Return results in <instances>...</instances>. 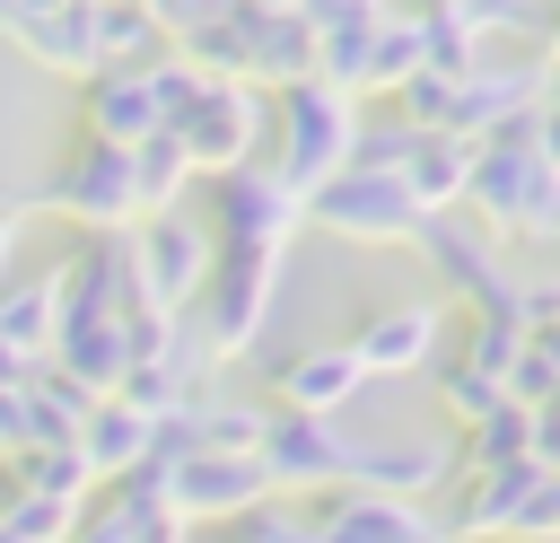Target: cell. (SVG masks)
<instances>
[{"mask_svg": "<svg viewBox=\"0 0 560 543\" xmlns=\"http://www.w3.org/2000/svg\"><path fill=\"white\" fill-rule=\"evenodd\" d=\"M306 219L324 236H341V245H411L429 210L411 201V184L394 166H341L332 184L306 193Z\"/></svg>", "mask_w": 560, "mask_h": 543, "instance_id": "obj_6", "label": "cell"}, {"mask_svg": "<svg viewBox=\"0 0 560 543\" xmlns=\"http://www.w3.org/2000/svg\"><path fill=\"white\" fill-rule=\"evenodd\" d=\"M411 26H420V70H446V79H464V70L481 61V35H472L464 0H420V9H411Z\"/></svg>", "mask_w": 560, "mask_h": 543, "instance_id": "obj_25", "label": "cell"}, {"mask_svg": "<svg viewBox=\"0 0 560 543\" xmlns=\"http://www.w3.org/2000/svg\"><path fill=\"white\" fill-rule=\"evenodd\" d=\"M88 455H79V438L70 447H18V490H35V499H70V508H88Z\"/></svg>", "mask_w": 560, "mask_h": 543, "instance_id": "obj_27", "label": "cell"}, {"mask_svg": "<svg viewBox=\"0 0 560 543\" xmlns=\"http://www.w3.org/2000/svg\"><path fill=\"white\" fill-rule=\"evenodd\" d=\"M228 543H271V525H262V508H254V517H236V525H228Z\"/></svg>", "mask_w": 560, "mask_h": 543, "instance_id": "obj_38", "label": "cell"}, {"mask_svg": "<svg viewBox=\"0 0 560 543\" xmlns=\"http://www.w3.org/2000/svg\"><path fill=\"white\" fill-rule=\"evenodd\" d=\"M411 70H420V26H411V9H385L376 44H368V96H394Z\"/></svg>", "mask_w": 560, "mask_h": 543, "instance_id": "obj_28", "label": "cell"}, {"mask_svg": "<svg viewBox=\"0 0 560 543\" xmlns=\"http://www.w3.org/2000/svg\"><path fill=\"white\" fill-rule=\"evenodd\" d=\"M542 88H551V61H472V70L455 79L446 131H455V140H490V131H508L516 114H534Z\"/></svg>", "mask_w": 560, "mask_h": 543, "instance_id": "obj_12", "label": "cell"}, {"mask_svg": "<svg viewBox=\"0 0 560 543\" xmlns=\"http://www.w3.org/2000/svg\"><path fill=\"white\" fill-rule=\"evenodd\" d=\"M149 447H158V420H149L140 403H122V394H96V403H88V420H79V455H88V473H96V482L140 473V464H149Z\"/></svg>", "mask_w": 560, "mask_h": 543, "instance_id": "obj_19", "label": "cell"}, {"mask_svg": "<svg viewBox=\"0 0 560 543\" xmlns=\"http://www.w3.org/2000/svg\"><path fill=\"white\" fill-rule=\"evenodd\" d=\"M525 455H534V412L525 403H499L455 438V473H499V464H525Z\"/></svg>", "mask_w": 560, "mask_h": 543, "instance_id": "obj_24", "label": "cell"}, {"mask_svg": "<svg viewBox=\"0 0 560 543\" xmlns=\"http://www.w3.org/2000/svg\"><path fill=\"white\" fill-rule=\"evenodd\" d=\"M149 455H158V447H149ZM158 464H166V508H175L184 525H236V517H254V508L280 499L271 473H262V455L184 447V455H158Z\"/></svg>", "mask_w": 560, "mask_h": 543, "instance_id": "obj_9", "label": "cell"}, {"mask_svg": "<svg viewBox=\"0 0 560 543\" xmlns=\"http://www.w3.org/2000/svg\"><path fill=\"white\" fill-rule=\"evenodd\" d=\"M236 35H245V79L254 88H298V79H315V26L298 18V9H254V0H236Z\"/></svg>", "mask_w": 560, "mask_h": 543, "instance_id": "obj_17", "label": "cell"}, {"mask_svg": "<svg viewBox=\"0 0 560 543\" xmlns=\"http://www.w3.org/2000/svg\"><path fill=\"white\" fill-rule=\"evenodd\" d=\"M9 245H18V210H0V272H9Z\"/></svg>", "mask_w": 560, "mask_h": 543, "instance_id": "obj_40", "label": "cell"}, {"mask_svg": "<svg viewBox=\"0 0 560 543\" xmlns=\"http://www.w3.org/2000/svg\"><path fill=\"white\" fill-rule=\"evenodd\" d=\"M52 333H61V272H44V280H18V289H0V342L18 350V359H52Z\"/></svg>", "mask_w": 560, "mask_h": 543, "instance_id": "obj_23", "label": "cell"}, {"mask_svg": "<svg viewBox=\"0 0 560 543\" xmlns=\"http://www.w3.org/2000/svg\"><path fill=\"white\" fill-rule=\"evenodd\" d=\"M542 96H560V70H551V88H542Z\"/></svg>", "mask_w": 560, "mask_h": 543, "instance_id": "obj_43", "label": "cell"}, {"mask_svg": "<svg viewBox=\"0 0 560 543\" xmlns=\"http://www.w3.org/2000/svg\"><path fill=\"white\" fill-rule=\"evenodd\" d=\"M88 9H96V70H149L158 53H175L149 0H88Z\"/></svg>", "mask_w": 560, "mask_h": 543, "instance_id": "obj_22", "label": "cell"}, {"mask_svg": "<svg viewBox=\"0 0 560 543\" xmlns=\"http://www.w3.org/2000/svg\"><path fill=\"white\" fill-rule=\"evenodd\" d=\"M411 140H420V131H411L402 114H376V123L359 114V149H350V166H402V158H411Z\"/></svg>", "mask_w": 560, "mask_h": 543, "instance_id": "obj_32", "label": "cell"}, {"mask_svg": "<svg viewBox=\"0 0 560 543\" xmlns=\"http://www.w3.org/2000/svg\"><path fill=\"white\" fill-rule=\"evenodd\" d=\"M455 359H472L481 377H499V385H508V368L525 359V315H464Z\"/></svg>", "mask_w": 560, "mask_h": 543, "instance_id": "obj_29", "label": "cell"}, {"mask_svg": "<svg viewBox=\"0 0 560 543\" xmlns=\"http://www.w3.org/2000/svg\"><path fill=\"white\" fill-rule=\"evenodd\" d=\"M551 324H560V272H551Z\"/></svg>", "mask_w": 560, "mask_h": 543, "instance_id": "obj_41", "label": "cell"}, {"mask_svg": "<svg viewBox=\"0 0 560 543\" xmlns=\"http://www.w3.org/2000/svg\"><path fill=\"white\" fill-rule=\"evenodd\" d=\"M166 131L184 140L192 175H228V166L262 158V140H271V88H254V79H201L192 105Z\"/></svg>", "mask_w": 560, "mask_h": 543, "instance_id": "obj_5", "label": "cell"}, {"mask_svg": "<svg viewBox=\"0 0 560 543\" xmlns=\"http://www.w3.org/2000/svg\"><path fill=\"white\" fill-rule=\"evenodd\" d=\"M131 175H140V219H149V210H175V201H184L192 158H184V140H175V131H149V140L131 149Z\"/></svg>", "mask_w": 560, "mask_h": 543, "instance_id": "obj_26", "label": "cell"}, {"mask_svg": "<svg viewBox=\"0 0 560 543\" xmlns=\"http://www.w3.org/2000/svg\"><path fill=\"white\" fill-rule=\"evenodd\" d=\"M210 263H219V236L175 201V210H149V219H131V272H140V307H158V315H192V298H201V280H210Z\"/></svg>", "mask_w": 560, "mask_h": 543, "instance_id": "obj_8", "label": "cell"}, {"mask_svg": "<svg viewBox=\"0 0 560 543\" xmlns=\"http://www.w3.org/2000/svg\"><path fill=\"white\" fill-rule=\"evenodd\" d=\"M262 473L280 499H324V490H350V464H359V438L341 420H315V412H280L271 403V429H262Z\"/></svg>", "mask_w": 560, "mask_h": 543, "instance_id": "obj_10", "label": "cell"}, {"mask_svg": "<svg viewBox=\"0 0 560 543\" xmlns=\"http://www.w3.org/2000/svg\"><path fill=\"white\" fill-rule=\"evenodd\" d=\"M534 158L560 175V96H542V105H534Z\"/></svg>", "mask_w": 560, "mask_h": 543, "instance_id": "obj_34", "label": "cell"}, {"mask_svg": "<svg viewBox=\"0 0 560 543\" xmlns=\"http://www.w3.org/2000/svg\"><path fill=\"white\" fill-rule=\"evenodd\" d=\"M315 525L324 543H455L429 499H385V490H324Z\"/></svg>", "mask_w": 560, "mask_h": 543, "instance_id": "obj_13", "label": "cell"}, {"mask_svg": "<svg viewBox=\"0 0 560 543\" xmlns=\"http://www.w3.org/2000/svg\"><path fill=\"white\" fill-rule=\"evenodd\" d=\"M472 149L481 140H455V131H420L411 140V158L394 166L402 184H411V201L438 219V210H464V184H472Z\"/></svg>", "mask_w": 560, "mask_h": 543, "instance_id": "obj_21", "label": "cell"}, {"mask_svg": "<svg viewBox=\"0 0 560 543\" xmlns=\"http://www.w3.org/2000/svg\"><path fill=\"white\" fill-rule=\"evenodd\" d=\"M70 543H131V517H122V508H96V517H79Z\"/></svg>", "mask_w": 560, "mask_h": 543, "instance_id": "obj_36", "label": "cell"}, {"mask_svg": "<svg viewBox=\"0 0 560 543\" xmlns=\"http://www.w3.org/2000/svg\"><path fill=\"white\" fill-rule=\"evenodd\" d=\"M438 333H446V298H402V307H376V315L350 333V350H359V368H368V385H376V377L429 368V359H438Z\"/></svg>", "mask_w": 560, "mask_h": 543, "instance_id": "obj_14", "label": "cell"}, {"mask_svg": "<svg viewBox=\"0 0 560 543\" xmlns=\"http://www.w3.org/2000/svg\"><path fill=\"white\" fill-rule=\"evenodd\" d=\"M446 534L455 543H560V473H542L534 455L499 473H464Z\"/></svg>", "mask_w": 560, "mask_h": 543, "instance_id": "obj_2", "label": "cell"}, {"mask_svg": "<svg viewBox=\"0 0 560 543\" xmlns=\"http://www.w3.org/2000/svg\"><path fill=\"white\" fill-rule=\"evenodd\" d=\"M306 228V201L280 184L271 158H245L228 175H210V236L219 245H289Z\"/></svg>", "mask_w": 560, "mask_h": 543, "instance_id": "obj_11", "label": "cell"}, {"mask_svg": "<svg viewBox=\"0 0 560 543\" xmlns=\"http://www.w3.org/2000/svg\"><path fill=\"white\" fill-rule=\"evenodd\" d=\"M350 149H359V96H350V88L298 79V88L271 96V166H280V184H289L298 201H306L315 184H332V175L350 166Z\"/></svg>", "mask_w": 560, "mask_h": 543, "instance_id": "obj_1", "label": "cell"}, {"mask_svg": "<svg viewBox=\"0 0 560 543\" xmlns=\"http://www.w3.org/2000/svg\"><path fill=\"white\" fill-rule=\"evenodd\" d=\"M525 342H534V359H542V368H551V377H560V324H534V333H525Z\"/></svg>", "mask_w": 560, "mask_h": 543, "instance_id": "obj_37", "label": "cell"}, {"mask_svg": "<svg viewBox=\"0 0 560 543\" xmlns=\"http://www.w3.org/2000/svg\"><path fill=\"white\" fill-rule=\"evenodd\" d=\"M542 61H551V70H560V9H551V18H542Z\"/></svg>", "mask_w": 560, "mask_h": 543, "instance_id": "obj_39", "label": "cell"}, {"mask_svg": "<svg viewBox=\"0 0 560 543\" xmlns=\"http://www.w3.org/2000/svg\"><path fill=\"white\" fill-rule=\"evenodd\" d=\"M70 534H79L70 499H35V490L0 499V543H70Z\"/></svg>", "mask_w": 560, "mask_h": 543, "instance_id": "obj_30", "label": "cell"}, {"mask_svg": "<svg viewBox=\"0 0 560 543\" xmlns=\"http://www.w3.org/2000/svg\"><path fill=\"white\" fill-rule=\"evenodd\" d=\"M254 9H306V0H254Z\"/></svg>", "mask_w": 560, "mask_h": 543, "instance_id": "obj_42", "label": "cell"}, {"mask_svg": "<svg viewBox=\"0 0 560 543\" xmlns=\"http://www.w3.org/2000/svg\"><path fill=\"white\" fill-rule=\"evenodd\" d=\"M420 263L438 272V289L464 307V315H525L516 298H525V272L508 263V236H490L481 219H455V210H438V219H420Z\"/></svg>", "mask_w": 560, "mask_h": 543, "instance_id": "obj_3", "label": "cell"}, {"mask_svg": "<svg viewBox=\"0 0 560 543\" xmlns=\"http://www.w3.org/2000/svg\"><path fill=\"white\" fill-rule=\"evenodd\" d=\"M149 9L166 18V35H192V26H201V18H219L228 0H149Z\"/></svg>", "mask_w": 560, "mask_h": 543, "instance_id": "obj_35", "label": "cell"}, {"mask_svg": "<svg viewBox=\"0 0 560 543\" xmlns=\"http://www.w3.org/2000/svg\"><path fill=\"white\" fill-rule=\"evenodd\" d=\"M280 254L289 245H219L201 298H192V333L210 359H245L271 324V298H280Z\"/></svg>", "mask_w": 560, "mask_h": 543, "instance_id": "obj_4", "label": "cell"}, {"mask_svg": "<svg viewBox=\"0 0 560 543\" xmlns=\"http://www.w3.org/2000/svg\"><path fill=\"white\" fill-rule=\"evenodd\" d=\"M271 394H280V412L341 420V412L368 394V368H359V350H350V342H315V350H298V359H280V368H271Z\"/></svg>", "mask_w": 560, "mask_h": 543, "instance_id": "obj_15", "label": "cell"}, {"mask_svg": "<svg viewBox=\"0 0 560 543\" xmlns=\"http://www.w3.org/2000/svg\"><path fill=\"white\" fill-rule=\"evenodd\" d=\"M18 53L44 61V70H61V79H88L96 70V9L88 0H52V9L18 18Z\"/></svg>", "mask_w": 560, "mask_h": 543, "instance_id": "obj_20", "label": "cell"}, {"mask_svg": "<svg viewBox=\"0 0 560 543\" xmlns=\"http://www.w3.org/2000/svg\"><path fill=\"white\" fill-rule=\"evenodd\" d=\"M534 464H542V473H560V394H551V403H534Z\"/></svg>", "mask_w": 560, "mask_h": 543, "instance_id": "obj_33", "label": "cell"}, {"mask_svg": "<svg viewBox=\"0 0 560 543\" xmlns=\"http://www.w3.org/2000/svg\"><path fill=\"white\" fill-rule=\"evenodd\" d=\"M499 403H508V385H499V377H481L472 359H446V368H438V412H446L455 429H472V420H481V412H499Z\"/></svg>", "mask_w": 560, "mask_h": 543, "instance_id": "obj_31", "label": "cell"}, {"mask_svg": "<svg viewBox=\"0 0 560 543\" xmlns=\"http://www.w3.org/2000/svg\"><path fill=\"white\" fill-rule=\"evenodd\" d=\"M79 123H88V140H114V149H140L149 131H166V105H158V79H149V70H88V96H79Z\"/></svg>", "mask_w": 560, "mask_h": 543, "instance_id": "obj_18", "label": "cell"}, {"mask_svg": "<svg viewBox=\"0 0 560 543\" xmlns=\"http://www.w3.org/2000/svg\"><path fill=\"white\" fill-rule=\"evenodd\" d=\"M455 482V438H359L350 490H385V499H429Z\"/></svg>", "mask_w": 560, "mask_h": 543, "instance_id": "obj_16", "label": "cell"}, {"mask_svg": "<svg viewBox=\"0 0 560 543\" xmlns=\"http://www.w3.org/2000/svg\"><path fill=\"white\" fill-rule=\"evenodd\" d=\"M18 210H61V219H79L88 236L131 228V219H140V175H131V149H114V140H79V149L61 158V175H52V184H35Z\"/></svg>", "mask_w": 560, "mask_h": 543, "instance_id": "obj_7", "label": "cell"}]
</instances>
